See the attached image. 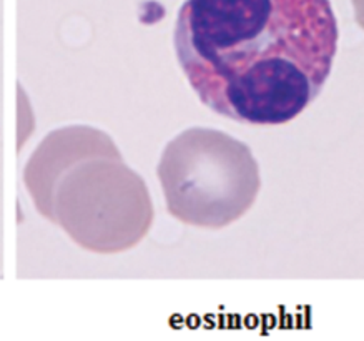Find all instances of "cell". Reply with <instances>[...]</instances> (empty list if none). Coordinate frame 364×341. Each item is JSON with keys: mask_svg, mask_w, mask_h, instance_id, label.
I'll return each mask as SVG.
<instances>
[{"mask_svg": "<svg viewBox=\"0 0 364 341\" xmlns=\"http://www.w3.org/2000/svg\"><path fill=\"white\" fill-rule=\"evenodd\" d=\"M339 31L329 0H186L175 51L210 110L250 125H283L319 95Z\"/></svg>", "mask_w": 364, "mask_h": 341, "instance_id": "cell-1", "label": "cell"}, {"mask_svg": "<svg viewBox=\"0 0 364 341\" xmlns=\"http://www.w3.org/2000/svg\"><path fill=\"white\" fill-rule=\"evenodd\" d=\"M23 184L38 214L93 253L134 248L154 224L144 179L98 128L72 125L48 133L27 162Z\"/></svg>", "mask_w": 364, "mask_h": 341, "instance_id": "cell-2", "label": "cell"}, {"mask_svg": "<svg viewBox=\"0 0 364 341\" xmlns=\"http://www.w3.org/2000/svg\"><path fill=\"white\" fill-rule=\"evenodd\" d=\"M159 179L168 214L186 225L220 230L252 209L259 168L243 142L215 128H188L165 147Z\"/></svg>", "mask_w": 364, "mask_h": 341, "instance_id": "cell-3", "label": "cell"}, {"mask_svg": "<svg viewBox=\"0 0 364 341\" xmlns=\"http://www.w3.org/2000/svg\"><path fill=\"white\" fill-rule=\"evenodd\" d=\"M353 9L358 26L364 31V0H353Z\"/></svg>", "mask_w": 364, "mask_h": 341, "instance_id": "cell-4", "label": "cell"}]
</instances>
